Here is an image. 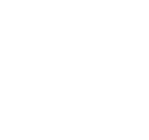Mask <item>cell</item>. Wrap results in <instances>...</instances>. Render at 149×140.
<instances>
[]
</instances>
